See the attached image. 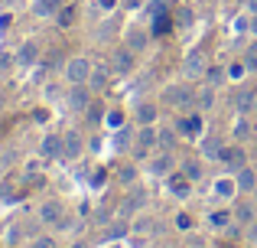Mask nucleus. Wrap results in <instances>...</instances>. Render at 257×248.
<instances>
[{"label":"nucleus","mask_w":257,"mask_h":248,"mask_svg":"<svg viewBox=\"0 0 257 248\" xmlns=\"http://www.w3.org/2000/svg\"><path fill=\"white\" fill-rule=\"evenodd\" d=\"M247 134H251V124H247V118L241 115V118H238V124H234V140H244Z\"/></svg>","instance_id":"obj_30"},{"label":"nucleus","mask_w":257,"mask_h":248,"mask_svg":"<svg viewBox=\"0 0 257 248\" xmlns=\"http://www.w3.org/2000/svg\"><path fill=\"white\" fill-rule=\"evenodd\" d=\"M254 199H257V186H254Z\"/></svg>","instance_id":"obj_47"},{"label":"nucleus","mask_w":257,"mask_h":248,"mask_svg":"<svg viewBox=\"0 0 257 248\" xmlns=\"http://www.w3.org/2000/svg\"><path fill=\"white\" fill-rule=\"evenodd\" d=\"M127 229H131V225H127L124 219H114V222L104 229V242H114V238H124V235H127Z\"/></svg>","instance_id":"obj_20"},{"label":"nucleus","mask_w":257,"mask_h":248,"mask_svg":"<svg viewBox=\"0 0 257 248\" xmlns=\"http://www.w3.org/2000/svg\"><path fill=\"white\" fill-rule=\"evenodd\" d=\"M75 20H78V7H72V4H62V10L56 13V23L62 26V30H69V26H75Z\"/></svg>","instance_id":"obj_15"},{"label":"nucleus","mask_w":257,"mask_h":248,"mask_svg":"<svg viewBox=\"0 0 257 248\" xmlns=\"http://www.w3.org/2000/svg\"><path fill=\"white\" fill-rule=\"evenodd\" d=\"M170 190H173V196H189V190H192V180L189 177H182V173H170Z\"/></svg>","instance_id":"obj_14"},{"label":"nucleus","mask_w":257,"mask_h":248,"mask_svg":"<svg viewBox=\"0 0 257 248\" xmlns=\"http://www.w3.org/2000/svg\"><path fill=\"white\" fill-rule=\"evenodd\" d=\"M225 248H228V245H225Z\"/></svg>","instance_id":"obj_48"},{"label":"nucleus","mask_w":257,"mask_h":248,"mask_svg":"<svg viewBox=\"0 0 257 248\" xmlns=\"http://www.w3.org/2000/svg\"><path fill=\"white\" fill-rule=\"evenodd\" d=\"M254 115H257V98H254Z\"/></svg>","instance_id":"obj_46"},{"label":"nucleus","mask_w":257,"mask_h":248,"mask_svg":"<svg viewBox=\"0 0 257 248\" xmlns=\"http://www.w3.org/2000/svg\"><path fill=\"white\" fill-rule=\"evenodd\" d=\"M62 4L65 0H36V13L39 17H52V13L62 10Z\"/></svg>","instance_id":"obj_21"},{"label":"nucleus","mask_w":257,"mask_h":248,"mask_svg":"<svg viewBox=\"0 0 257 248\" xmlns=\"http://www.w3.org/2000/svg\"><path fill=\"white\" fill-rule=\"evenodd\" d=\"M163 102H166V105H173L176 111L192 108V105H195V92L189 89V85H170V89L163 92Z\"/></svg>","instance_id":"obj_1"},{"label":"nucleus","mask_w":257,"mask_h":248,"mask_svg":"<svg viewBox=\"0 0 257 248\" xmlns=\"http://www.w3.org/2000/svg\"><path fill=\"white\" fill-rule=\"evenodd\" d=\"M186 177H189V180H199V177H202V163L189 160V163H186Z\"/></svg>","instance_id":"obj_32"},{"label":"nucleus","mask_w":257,"mask_h":248,"mask_svg":"<svg viewBox=\"0 0 257 248\" xmlns=\"http://www.w3.org/2000/svg\"><path fill=\"white\" fill-rule=\"evenodd\" d=\"M134 177H137V170H134V167H127V170H120V183H131Z\"/></svg>","instance_id":"obj_37"},{"label":"nucleus","mask_w":257,"mask_h":248,"mask_svg":"<svg viewBox=\"0 0 257 248\" xmlns=\"http://www.w3.org/2000/svg\"><path fill=\"white\" fill-rule=\"evenodd\" d=\"M111 69L117 72V75H127V72L134 69V49H131V46H120V49H114Z\"/></svg>","instance_id":"obj_4"},{"label":"nucleus","mask_w":257,"mask_h":248,"mask_svg":"<svg viewBox=\"0 0 257 248\" xmlns=\"http://www.w3.org/2000/svg\"><path fill=\"white\" fill-rule=\"evenodd\" d=\"M251 36H257V13H251Z\"/></svg>","instance_id":"obj_41"},{"label":"nucleus","mask_w":257,"mask_h":248,"mask_svg":"<svg viewBox=\"0 0 257 248\" xmlns=\"http://www.w3.org/2000/svg\"><path fill=\"white\" fill-rule=\"evenodd\" d=\"M234 183H238L241 193H254V186H257V170H254V167H241L238 177H234Z\"/></svg>","instance_id":"obj_11"},{"label":"nucleus","mask_w":257,"mask_h":248,"mask_svg":"<svg viewBox=\"0 0 257 248\" xmlns=\"http://www.w3.org/2000/svg\"><path fill=\"white\" fill-rule=\"evenodd\" d=\"M0 108H4V92H0Z\"/></svg>","instance_id":"obj_45"},{"label":"nucleus","mask_w":257,"mask_h":248,"mask_svg":"<svg viewBox=\"0 0 257 248\" xmlns=\"http://www.w3.org/2000/svg\"><path fill=\"white\" fill-rule=\"evenodd\" d=\"M218 160H221V163H228V167H234V170H241V167H247V153L241 150V147H221Z\"/></svg>","instance_id":"obj_7"},{"label":"nucleus","mask_w":257,"mask_h":248,"mask_svg":"<svg viewBox=\"0 0 257 248\" xmlns=\"http://www.w3.org/2000/svg\"><path fill=\"white\" fill-rule=\"evenodd\" d=\"M247 10H251V13H257V0H247Z\"/></svg>","instance_id":"obj_43"},{"label":"nucleus","mask_w":257,"mask_h":248,"mask_svg":"<svg viewBox=\"0 0 257 248\" xmlns=\"http://www.w3.org/2000/svg\"><path fill=\"white\" fill-rule=\"evenodd\" d=\"M39 59V46L36 43H23L20 46V52H17V62L20 65H33Z\"/></svg>","instance_id":"obj_17"},{"label":"nucleus","mask_w":257,"mask_h":248,"mask_svg":"<svg viewBox=\"0 0 257 248\" xmlns=\"http://www.w3.org/2000/svg\"><path fill=\"white\" fill-rule=\"evenodd\" d=\"M150 147H157V127H153V124H147L144 131L137 134V153H147Z\"/></svg>","instance_id":"obj_13"},{"label":"nucleus","mask_w":257,"mask_h":248,"mask_svg":"<svg viewBox=\"0 0 257 248\" xmlns=\"http://www.w3.org/2000/svg\"><path fill=\"white\" fill-rule=\"evenodd\" d=\"M10 65H13V56L10 52H0V72H7Z\"/></svg>","instance_id":"obj_36"},{"label":"nucleus","mask_w":257,"mask_h":248,"mask_svg":"<svg viewBox=\"0 0 257 248\" xmlns=\"http://www.w3.org/2000/svg\"><path fill=\"white\" fill-rule=\"evenodd\" d=\"M231 216H234V222H238V225H251L254 219H257V209H254V203H238L231 209Z\"/></svg>","instance_id":"obj_12"},{"label":"nucleus","mask_w":257,"mask_h":248,"mask_svg":"<svg viewBox=\"0 0 257 248\" xmlns=\"http://www.w3.org/2000/svg\"><path fill=\"white\" fill-rule=\"evenodd\" d=\"M88 121H101V108H94V105H88Z\"/></svg>","instance_id":"obj_38"},{"label":"nucleus","mask_w":257,"mask_h":248,"mask_svg":"<svg viewBox=\"0 0 257 248\" xmlns=\"http://www.w3.org/2000/svg\"><path fill=\"white\" fill-rule=\"evenodd\" d=\"M176 144H179V137H176L173 127H160V131H157V147H160V150H173Z\"/></svg>","instance_id":"obj_18"},{"label":"nucleus","mask_w":257,"mask_h":248,"mask_svg":"<svg viewBox=\"0 0 257 248\" xmlns=\"http://www.w3.org/2000/svg\"><path fill=\"white\" fill-rule=\"evenodd\" d=\"M182 72H186V78H199L205 75V56H202V49H192L186 56V65H182Z\"/></svg>","instance_id":"obj_5"},{"label":"nucleus","mask_w":257,"mask_h":248,"mask_svg":"<svg viewBox=\"0 0 257 248\" xmlns=\"http://www.w3.org/2000/svg\"><path fill=\"white\" fill-rule=\"evenodd\" d=\"M62 216H65V209H62V203H56V199H49V203H43V209H39V222H62Z\"/></svg>","instance_id":"obj_9"},{"label":"nucleus","mask_w":257,"mask_h":248,"mask_svg":"<svg viewBox=\"0 0 257 248\" xmlns=\"http://www.w3.org/2000/svg\"><path fill=\"white\" fill-rule=\"evenodd\" d=\"M98 4L104 7V10H111V7H114V0H98Z\"/></svg>","instance_id":"obj_42"},{"label":"nucleus","mask_w":257,"mask_h":248,"mask_svg":"<svg viewBox=\"0 0 257 248\" xmlns=\"http://www.w3.org/2000/svg\"><path fill=\"white\" fill-rule=\"evenodd\" d=\"M127 46H131L134 52H144V49H147V33L131 30V33H127Z\"/></svg>","instance_id":"obj_24"},{"label":"nucleus","mask_w":257,"mask_h":248,"mask_svg":"<svg viewBox=\"0 0 257 248\" xmlns=\"http://www.w3.org/2000/svg\"><path fill=\"white\" fill-rule=\"evenodd\" d=\"M43 153L46 157H62V137H59V134H46L43 137Z\"/></svg>","instance_id":"obj_19"},{"label":"nucleus","mask_w":257,"mask_h":248,"mask_svg":"<svg viewBox=\"0 0 257 248\" xmlns=\"http://www.w3.org/2000/svg\"><path fill=\"white\" fill-rule=\"evenodd\" d=\"M150 173L153 177H170L173 173V150H160L157 157L150 160Z\"/></svg>","instance_id":"obj_6"},{"label":"nucleus","mask_w":257,"mask_h":248,"mask_svg":"<svg viewBox=\"0 0 257 248\" xmlns=\"http://www.w3.org/2000/svg\"><path fill=\"white\" fill-rule=\"evenodd\" d=\"M254 98H257L254 89H238V95H234V111H238V115H251Z\"/></svg>","instance_id":"obj_8"},{"label":"nucleus","mask_w":257,"mask_h":248,"mask_svg":"<svg viewBox=\"0 0 257 248\" xmlns=\"http://www.w3.org/2000/svg\"><path fill=\"white\" fill-rule=\"evenodd\" d=\"M199 127H202V118L199 115H189V118H179L176 131H179L182 137H192V134H199Z\"/></svg>","instance_id":"obj_16"},{"label":"nucleus","mask_w":257,"mask_h":248,"mask_svg":"<svg viewBox=\"0 0 257 248\" xmlns=\"http://www.w3.org/2000/svg\"><path fill=\"white\" fill-rule=\"evenodd\" d=\"M107 82V65H98V69H91V78H88V85L91 89H104Z\"/></svg>","instance_id":"obj_26"},{"label":"nucleus","mask_w":257,"mask_h":248,"mask_svg":"<svg viewBox=\"0 0 257 248\" xmlns=\"http://www.w3.org/2000/svg\"><path fill=\"white\" fill-rule=\"evenodd\" d=\"M205 78H208V85H215V89H218V85L225 82V72H221V69H208Z\"/></svg>","instance_id":"obj_31"},{"label":"nucleus","mask_w":257,"mask_h":248,"mask_svg":"<svg viewBox=\"0 0 257 248\" xmlns=\"http://www.w3.org/2000/svg\"><path fill=\"white\" fill-rule=\"evenodd\" d=\"M244 65H247L251 72H257V39H254V43L244 49Z\"/></svg>","instance_id":"obj_29"},{"label":"nucleus","mask_w":257,"mask_h":248,"mask_svg":"<svg viewBox=\"0 0 257 248\" xmlns=\"http://www.w3.org/2000/svg\"><path fill=\"white\" fill-rule=\"evenodd\" d=\"M78 153H82V137H78V131H69L62 137V157L65 160H75Z\"/></svg>","instance_id":"obj_10"},{"label":"nucleus","mask_w":257,"mask_h":248,"mask_svg":"<svg viewBox=\"0 0 257 248\" xmlns=\"http://www.w3.org/2000/svg\"><path fill=\"white\" fill-rule=\"evenodd\" d=\"M88 89H91L88 82H78V85H72V92H69V108L78 111V115H82V111H88V105H91Z\"/></svg>","instance_id":"obj_3"},{"label":"nucleus","mask_w":257,"mask_h":248,"mask_svg":"<svg viewBox=\"0 0 257 248\" xmlns=\"http://www.w3.org/2000/svg\"><path fill=\"white\" fill-rule=\"evenodd\" d=\"M202 153H205V157H218V153H221L218 137H205V140H202Z\"/></svg>","instance_id":"obj_28"},{"label":"nucleus","mask_w":257,"mask_h":248,"mask_svg":"<svg viewBox=\"0 0 257 248\" xmlns=\"http://www.w3.org/2000/svg\"><path fill=\"white\" fill-rule=\"evenodd\" d=\"M33 248H59V245H56V238H49V235H39L36 242H33Z\"/></svg>","instance_id":"obj_33"},{"label":"nucleus","mask_w":257,"mask_h":248,"mask_svg":"<svg viewBox=\"0 0 257 248\" xmlns=\"http://www.w3.org/2000/svg\"><path fill=\"white\" fill-rule=\"evenodd\" d=\"M4 199H10V186L0 183V203H4Z\"/></svg>","instance_id":"obj_40"},{"label":"nucleus","mask_w":257,"mask_h":248,"mask_svg":"<svg viewBox=\"0 0 257 248\" xmlns=\"http://www.w3.org/2000/svg\"><path fill=\"white\" fill-rule=\"evenodd\" d=\"M91 69H94V65L88 62V59L75 56V59H69V62H65V78H69L72 85H78V82H88V78H91Z\"/></svg>","instance_id":"obj_2"},{"label":"nucleus","mask_w":257,"mask_h":248,"mask_svg":"<svg viewBox=\"0 0 257 248\" xmlns=\"http://www.w3.org/2000/svg\"><path fill=\"white\" fill-rule=\"evenodd\" d=\"M231 212H225V209H218V212H212L208 216V222H212V229H228V222H231Z\"/></svg>","instance_id":"obj_25"},{"label":"nucleus","mask_w":257,"mask_h":248,"mask_svg":"<svg viewBox=\"0 0 257 248\" xmlns=\"http://www.w3.org/2000/svg\"><path fill=\"white\" fill-rule=\"evenodd\" d=\"M244 72H247V65H244V62H234V65H228V75H231V78H241Z\"/></svg>","instance_id":"obj_34"},{"label":"nucleus","mask_w":257,"mask_h":248,"mask_svg":"<svg viewBox=\"0 0 257 248\" xmlns=\"http://www.w3.org/2000/svg\"><path fill=\"white\" fill-rule=\"evenodd\" d=\"M195 105H199L202 111H208L215 105V85H205V89L199 92V95H195Z\"/></svg>","instance_id":"obj_22"},{"label":"nucleus","mask_w":257,"mask_h":248,"mask_svg":"<svg viewBox=\"0 0 257 248\" xmlns=\"http://www.w3.org/2000/svg\"><path fill=\"white\" fill-rule=\"evenodd\" d=\"M137 121L140 124H157V105H140V108H137Z\"/></svg>","instance_id":"obj_23"},{"label":"nucleus","mask_w":257,"mask_h":248,"mask_svg":"<svg viewBox=\"0 0 257 248\" xmlns=\"http://www.w3.org/2000/svg\"><path fill=\"white\" fill-rule=\"evenodd\" d=\"M72 248H88V245H85V242H75V245H72Z\"/></svg>","instance_id":"obj_44"},{"label":"nucleus","mask_w":257,"mask_h":248,"mask_svg":"<svg viewBox=\"0 0 257 248\" xmlns=\"http://www.w3.org/2000/svg\"><path fill=\"white\" fill-rule=\"evenodd\" d=\"M111 124L120 127V124H124V115H120V111H111Z\"/></svg>","instance_id":"obj_39"},{"label":"nucleus","mask_w":257,"mask_h":248,"mask_svg":"<svg viewBox=\"0 0 257 248\" xmlns=\"http://www.w3.org/2000/svg\"><path fill=\"white\" fill-rule=\"evenodd\" d=\"M189 225H192V216L179 212V216H176V229H189Z\"/></svg>","instance_id":"obj_35"},{"label":"nucleus","mask_w":257,"mask_h":248,"mask_svg":"<svg viewBox=\"0 0 257 248\" xmlns=\"http://www.w3.org/2000/svg\"><path fill=\"white\" fill-rule=\"evenodd\" d=\"M238 190V183H234V180H218V183H215V196H231V193Z\"/></svg>","instance_id":"obj_27"}]
</instances>
